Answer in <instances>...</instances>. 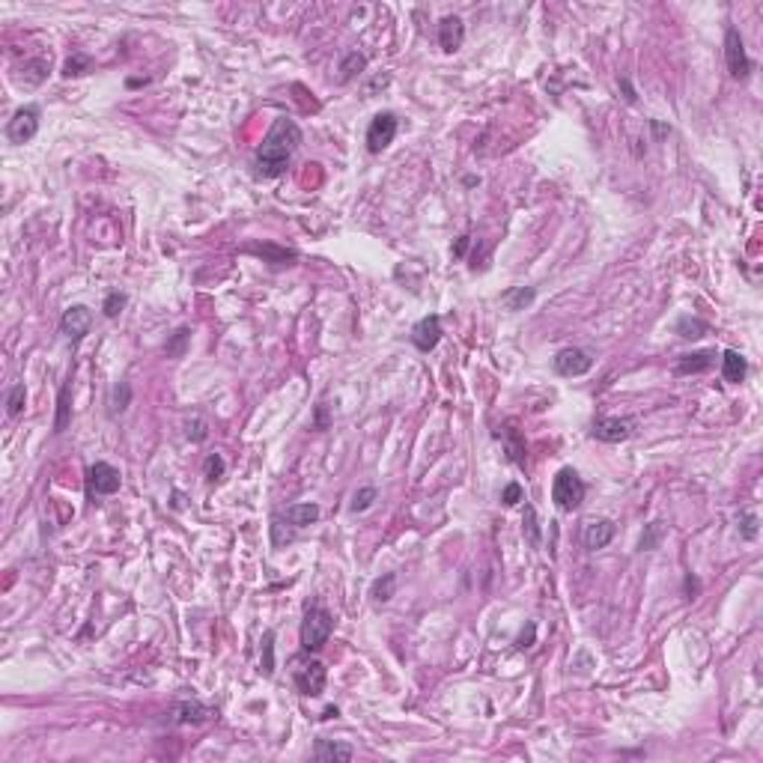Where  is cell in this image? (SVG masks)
<instances>
[{"instance_id":"1","label":"cell","mask_w":763,"mask_h":763,"mask_svg":"<svg viewBox=\"0 0 763 763\" xmlns=\"http://www.w3.org/2000/svg\"><path fill=\"white\" fill-rule=\"evenodd\" d=\"M301 144V128L292 120H277L272 132L263 137L260 149H256V173L266 179H275L289 167L292 152Z\"/></svg>"},{"instance_id":"2","label":"cell","mask_w":763,"mask_h":763,"mask_svg":"<svg viewBox=\"0 0 763 763\" xmlns=\"http://www.w3.org/2000/svg\"><path fill=\"white\" fill-rule=\"evenodd\" d=\"M331 632H334V617L319 605L308 608V612H304V620H301V650L304 653L322 650L325 641L331 638Z\"/></svg>"},{"instance_id":"3","label":"cell","mask_w":763,"mask_h":763,"mask_svg":"<svg viewBox=\"0 0 763 763\" xmlns=\"http://www.w3.org/2000/svg\"><path fill=\"white\" fill-rule=\"evenodd\" d=\"M551 501L558 504V510H567V513H572L584 501V483L572 468H561V472L555 474V483H551Z\"/></svg>"},{"instance_id":"4","label":"cell","mask_w":763,"mask_h":763,"mask_svg":"<svg viewBox=\"0 0 763 763\" xmlns=\"http://www.w3.org/2000/svg\"><path fill=\"white\" fill-rule=\"evenodd\" d=\"M292 680H296V689L308 698H319L325 692V665L319 659H296L292 662Z\"/></svg>"},{"instance_id":"5","label":"cell","mask_w":763,"mask_h":763,"mask_svg":"<svg viewBox=\"0 0 763 763\" xmlns=\"http://www.w3.org/2000/svg\"><path fill=\"white\" fill-rule=\"evenodd\" d=\"M397 128H400V120H397V114L382 111V114L373 116V120H370V128H367V149L373 152V156H379L382 149H388V146L394 144Z\"/></svg>"},{"instance_id":"6","label":"cell","mask_w":763,"mask_h":763,"mask_svg":"<svg viewBox=\"0 0 763 763\" xmlns=\"http://www.w3.org/2000/svg\"><path fill=\"white\" fill-rule=\"evenodd\" d=\"M724 60H727V72L736 81H745L751 75V60L745 54V42L736 27H727V33H724Z\"/></svg>"},{"instance_id":"7","label":"cell","mask_w":763,"mask_h":763,"mask_svg":"<svg viewBox=\"0 0 763 763\" xmlns=\"http://www.w3.org/2000/svg\"><path fill=\"white\" fill-rule=\"evenodd\" d=\"M39 108L36 104H27V108H21V111H15V116L13 120H9V125H6V137H9V144H27V140H33L36 137V132H39Z\"/></svg>"},{"instance_id":"8","label":"cell","mask_w":763,"mask_h":763,"mask_svg":"<svg viewBox=\"0 0 763 763\" xmlns=\"http://www.w3.org/2000/svg\"><path fill=\"white\" fill-rule=\"evenodd\" d=\"M120 483H123L120 472H116L114 465H108V462H96V465L87 468V489H90V495H114V492L120 489Z\"/></svg>"},{"instance_id":"9","label":"cell","mask_w":763,"mask_h":763,"mask_svg":"<svg viewBox=\"0 0 763 763\" xmlns=\"http://www.w3.org/2000/svg\"><path fill=\"white\" fill-rule=\"evenodd\" d=\"M632 432H635V420L629 418H608V415L593 418V439L600 441H608V444L626 441Z\"/></svg>"},{"instance_id":"10","label":"cell","mask_w":763,"mask_h":763,"mask_svg":"<svg viewBox=\"0 0 763 763\" xmlns=\"http://www.w3.org/2000/svg\"><path fill=\"white\" fill-rule=\"evenodd\" d=\"M593 367V355L588 349H561L555 355V373L558 376H584Z\"/></svg>"},{"instance_id":"11","label":"cell","mask_w":763,"mask_h":763,"mask_svg":"<svg viewBox=\"0 0 763 763\" xmlns=\"http://www.w3.org/2000/svg\"><path fill=\"white\" fill-rule=\"evenodd\" d=\"M218 715L215 707H206L200 701H179L173 703L170 710V722L173 724H203V722H212Z\"/></svg>"},{"instance_id":"12","label":"cell","mask_w":763,"mask_h":763,"mask_svg":"<svg viewBox=\"0 0 763 763\" xmlns=\"http://www.w3.org/2000/svg\"><path fill=\"white\" fill-rule=\"evenodd\" d=\"M90 325H92V313L90 308H84V304H75V308H69L63 313V319H60V331L72 340V343H81L87 334H90Z\"/></svg>"},{"instance_id":"13","label":"cell","mask_w":763,"mask_h":763,"mask_svg":"<svg viewBox=\"0 0 763 763\" xmlns=\"http://www.w3.org/2000/svg\"><path fill=\"white\" fill-rule=\"evenodd\" d=\"M441 316H436V313H429V316H424V319H420L415 328H412V343L420 349V352H432L439 346V340H441Z\"/></svg>"},{"instance_id":"14","label":"cell","mask_w":763,"mask_h":763,"mask_svg":"<svg viewBox=\"0 0 763 763\" xmlns=\"http://www.w3.org/2000/svg\"><path fill=\"white\" fill-rule=\"evenodd\" d=\"M462 42H465V25H462V18H456V15H444L439 21V45H441V51H460L462 48Z\"/></svg>"},{"instance_id":"15","label":"cell","mask_w":763,"mask_h":763,"mask_svg":"<svg viewBox=\"0 0 763 763\" xmlns=\"http://www.w3.org/2000/svg\"><path fill=\"white\" fill-rule=\"evenodd\" d=\"M614 531H617V528H614L612 519H593V522H588V525H584V534H582L584 549H591V551L605 549L614 539Z\"/></svg>"},{"instance_id":"16","label":"cell","mask_w":763,"mask_h":763,"mask_svg":"<svg viewBox=\"0 0 763 763\" xmlns=\"http://www.w3.org/2000/svg\"><path fill=\"white\" fill-rule=\"evenodd\" d=\"M18 84H25V87H39L45 78H48L51 72V57H33V60H27L25 66L18 69Z\"/></svg>"},{"instance_id":"17","label":"cell","mask_w":763,"mask_h":763,"mask_svg":"<svg viewBox=\"0 0 763 763\" xmlns=\"http://www.w3.org/2000/svg\"><path fill=\"white\" fill-rule=\"evenodd\" d=\"M715 364V352H692V355H680L677 361V376H689V373H703V370H710Z\"/></svg>"},{"instance_id":"18","label":"cell","mask_w":763,"mask_h":763,"mask_svg":"<svg viewBox=\"0 0 763 763\" xmlns=\"http://www.w3.org/2000/svg\"><path fill=\"white\" fill-rule=\"evenodd\" d=\"M745 373H748L745 358L739 355L736 349H727L724 355H722V376H724V382H743Z\"/></svg>"},{"instance_id":"19","label":"cell","mask_w":763,"mask_h":763,"mask_svg":"<svg viewBox=\"0 0 763 763\" xmlns=\"http://www.w3.org/2000/svg\"><path fill=\"white\" fill-rule=\"evenodd\" d=\"M72 420V382H63L60 394H57V418H54V432H63Z\"/></svg>"},{"instance_id":"20","label":"cell","mask_w":763,"mask_h":763,"mask_svg":"<svg viewBox=\"0 0 763 763\" xmlns=\"http://www.w3.org/2000/svg\"><path fill=\"white\" fill-rule=\"evenodd\" d=\"M313 757L316 760H352L355 757V751H352L349 745L343 743H334V739H319L313 748Z\"/></svg>"},{"instance_id":"21","label":"cell","mask_w":763,"mask_h":763,"mask_svg":"<svg viewBox=\"0 0 763 763\" xmlns=\"http://www.w3.org/2000/svg\"><path fill=\"white\" fill-rule=\"evenodd\" d=\"M316 519H319V507H316V504H292V507L287 510V522L292 525V528H308V525H313Z\"/></svg>"},{"instance_id":"22","label":"cell","mask_w":763,"mask_h":763,"mask_svg":"<svg viewBox=\"0 0 763 763\" xmlns=\"http://www.w3.org/2000/svg\"><path fill=\"white\" fill-rule=\"evenodd\" d=\"M108 412L111 415H123L128 406H132V385L128 382H120V385H114L111 388V397H108Z\"/></svg>"},{"instance_id":"23","label":"cell","mask_w":763,"mask_h":763,"mask_svg":"<svg viewBox=\"0 0 763 763\" xmlns=\"http://www.w3.org/2000/svg\"><path fill=\"white\" fill-rule=\"evenodd\" d=\"M534 296H537L534 287H516L510 292H504L501 301H504V308H507V310H525L528 304L534 301Z\"/></svg>"},{"instance_id":"24","label":"cell","mask_w":763,"mask_h":763,"mask_svg":"<svg viewBox=\"0 0 763 763\" xmlns=\"http://www.w3.org/2000/svg\"><path fill=\"white\" fill-rule=\"evenodd\" d=\"M394 591H397V572H385L382 579L373 582L370 596H373V603H388L394 596Z\"/></svg>"},{"instance_id":"25","label":"cell","mask_w":763,"mask_h":763,"mask_svg":"<svg viewBox=\"0 0 763 763\" xmlns=\"http://www.w3.org/2000/svg\"><path fill=\"white\" fill-rule=\"evenodd\" d=\"M364 69H367V57L361 51H349L343 57V63H340V81H352L355 75H361Z\"/></svg>"},{"instance_id":"26","label":"cell","mask_w":763,"mask_h":763,"mask_svg":"<svg viewBox=\"0 0 763 763\" xmlns=\"http://www.w3.org/2000/svg\"><path fill=\"white\" fill-rule=\"evenodd\" d=\"M707 322L703 319H695V316H683V319L677 322V334L680 337H686V340H698V337H703L707 334Z\"/></svg>"},{"instance_id":"27","label":"cell","mask_w":763,"mask_h":763,"mask_svg":"<svg viewBox=\"0 0 763 763\" xmlns=\"http://www.w3.org/2000/svg\"><path fill=\"white\" fill-rule=\"evenodd\" d=\"M188 343H191V328H179L170 340H167V346H164V352H167V358H182L185 355V349Z\"/></svg>"},{"instance_id":"28","label":"cell","mask_w":763,"mask_h":763,"mask_svg":"<svg viewBox=\"0 0 763 763\" xmlns=\"http://www.w3.org/2000/svg\"><path fill=\"white\" fill-rule=\"evenodd\" d=\"M260 668H263V674L266 677H272L275 674V632L268 629L266 635H263V656H260Z\"/></svg>"},{"instance_id":"29","label":"cell","mask_w":763,"mask_h":763,"mask_svg":"<svg viewBox=\"0 0 763 763\" xmlns=\"http://www.w3.org/2000/svg\"><path fill=\"white\" fill-rule=\"evenodd\" d=\"M662 534H665V525H662V522H650L647 528H644V534H641V543H638V549H641V551H653L656 546H659Z\"/></svg>"},{"instance_id":"30","label":"cell","mask_w":763,"mask_h":763,"mask_svg":"<svg viewBox=\"0 0 763 763\" xmlns=\"http://www.w3.org/2000/svg\"><path fill=\"white\" fill-rule=\"evenodd\" d=\"M90 72V57L87 54H72L63 66V78H78V75H87Z\"/></svg>"},{"instance_id":"31","label":"cell","mask_w":763,"mask_h":763,"mask_svg":"<svg viewBox=\"0 0 763 763\" xmlns=\"http://www.w3.org/2000/svg\"><path fill=\"white\" fill-rule=\"evenodd\" d=\"M376 495H379V492H376L373 486H361L355 495H352V513H364V510H370L373 507V501H376Z\"/></svg>"},{"instance_id":"32","label":"cell","mask_w":763,"mask_h":763,"mask_svg":"<svg viewBox=\"0 0 763 763\" xmlns=\"http://www.w3.org/2000/svg\"><path fill=\"white\" fill-rule=\"evenodd\" d=\"M525 537H528V543L531 546H539V522H537V510L531 507V504H528L525 507Z\"/></svg>"},{"instance_id":"33","label":"cell","mask_w":763,"mask_h":763,"mask_svg":"<svg viewBox=\"0 0 763 763\" xmlns=\"http://www.w3.org/2000/svg\"><path fill=\"white\" fill-rule=\"evenodd\" d=\"M292 537H296V534H292V528H287V516H275V519H272V543L275 546H284V543H289Z\"/></svg>"},{"instance_id":"34","label":"cell","mask_w":763,"mask_h":763,"mask_svg":"<svg viewBox=\"0 0 763 763\" xmlns=\"http://www.w3.org/2000/svg\"><path fill=\"white\" fill-rule=\"evenodd\" d=\"M203 474H206L209 483H218V480L224 477V460H221L218 453H209L206 462H203Z\"/></svg>"},{"instance_id":"35","label":"cell","mask_w":763,"mask_h":763,"mask_svg":"<svg viewBox=\"0 0 763 763\" xmlns=\"http://www.w3.org/2000/svg\"><path fill=\"white\" fill-rule=\"evenodd\" d=\"M25 400H27V391H25V385H15L13 391H9V397H6V412L9 415H21L25 412Z\"/></svg>"},{"instance_id":"36","label":"cell","mask_w":763,"mask_h":763,"mask_svg":"<svg viewBox=\"0 0 763 763\" xmlns=\"http://www.w3.org/2000/svg\"><path fill=\"white\" fill-rule=\"evenodd\" d=\"M507 456L513 462H519V465H525V444H522V439H519V432H516L513 427L507 429Z\"/></svg>"},{"instance_id":"37","label":"cell","mask_w":763,"mask_h":763,"mask_svg":"<svg viewBox=\"0 0 763 763\" xmlns=\"http://www.w3.org/2000/svg\"><path fill=\"white\" fill-rule=\"evenodd\" d=\"M185 436L191 439V441H203L209 436V424H206L200 415H194L191 420H185Z\"/></svg>"},{"instance_id":"38","label":"cell","mask_w":763,"mask_h":763,"mask_svg":"<svg viewBox=\"0 0 763 763\" xmlns=\"http://www.w3.org/2000/svg\"><path fill=\"white\" fill-rule=\"evenodd\" d=\"M125 308V292H111L108 298H104V304H102V310H104V316H120V310Z\"/></svg>"},{"instance_id":"39","label":"cell","mask_w":763,"mask_h":763,"mask_svg":"<svg viewBox=\"0 0 763 763\" xmlns=\"http://www.w3.org/2000/svg\"><path fill=\"white\" fill-rule=\"evenodd\" d=\"M501 501H504V507H516L519 501H525L522 486L519 483H507V486H504V492H501Z\"/></svg>"},{"instance_id":"40","label":"cell","mask_w":763,"mask_h":763,"mask_svg":"<svg viewBox=\"0 0 763 763\" xmlns=\"http://www.w3.org/2000/svg\"><path fill=\"white\" fill-rule=\"evenodd\" d=\"M739 531H743L745 539H755L757 537V516L755 513H743V516H739Z\"/></svg>"},{"instance_id":"41","label":"cell","mask_w":763,"mask_h":763,"mask_svg":"<svg viewBox=\"0 0 763 763\" xmlns=\"http://www.w3.org/2000/svg\"><path fill=\"white\" fill-rule=\"evenodd\" d=\"M534 635H537V626H534V624H528V626L522 629V635L516 638V647H519V650H528V647H531V644H534Z\"/></svg>"},{"instance_id":"42","label":"cell","mask_w":763,"mask_h":763,"mask_svg":"<svg viewBox=\"0 0 763 763\" xmlns=\"http://www.w3.org/2000/svg\"><path fill=\"white\" fill-rule=\"evenodd\" d=\"M620 87H624V92H626V102H635L638 99L635 90H632V84H629V78H620Z\"/></svg>"},{"instance_id":"43","label":"cell","mask_w":763,"mask_h":763,"mask_svg":"<svg viewBox=\"0 0 763 763\" xmlns=\"http://www.w3.org/2000/svg\"><path fill=\"white\" fill-rule=\"evenodd\" d=\"M465 248H468V236H462L460 242H456V248H453V256H462V254H465Z\"/></svg>"},{"instance_id":"44","label":"cell","mask_w":763,"mask_h":763,"mask_svg":"<svg viewBox=\"0 0 763 763\" xmlns=\"http://www.w3.org/2000/svg\"><path fill=\"white\" fill-rule=\"evenodd\" d=\"M316 427H319V429L325 427V403L319 406V418H316Z\"/></svg>"}]
</instances>
